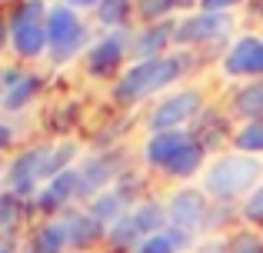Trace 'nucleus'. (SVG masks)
<instances>
[{"label": "nucleus", "mask_w": 263, "mask_h": 253, "mask_svg": "<svg viewBox=\"0 0 263 253\" xmlns=\"http://www.w3.org/2000/svg\"><path fill=\"white\" fill-rule=\"evenodd\" d=\"M10 47V24H7V17L0 13V50H7Z\"/></svg>", "instance_id": "473e14b6"}, {"label": "nucleus", "mask_w": 263, "mask_h": 253, "mask_svg": "<svg viewBox=\"0 0 263 253\" xmlns=\"http://www.w3.org/2000/svg\"><path fill=\"white\" fill-rule=\"evenodd\" d=\"M177 20H180V17L134 30V60L167 57L170 50H177Z\"/></svg>", "instance_id": "4468645a"}, {"label": "nucleus", "mask_w": 263, "mask_h": 253, "mask_svg": "<svg viewBox=\"0 0 263 253\" xmlns=\"http://www.w3.org/2000/svg\"><path fill=\"white\" fill-rule=\"evenodd\" d=\"M230 250L227 253H263V233L253 227H237L233 233H227Z\"/></svg>", "instance_id": "cd10ccee"}, {"label": "nucleus", "mask_w": 263, "mask_h": 253, "mask_svg": "<svg viewBox=\"0 0 263 253\" xmlns=\"http://www.w3.org/2000/svg\"><path fill=\"white\" fill-rule=\"evenodd\" d=\"M220 70L230 80H263V33H237L220 57Z\"/></svg>", "instance_id": "1a4fd4ad"}, {"label": "nucleus", "mask_w": 263, "mask_h": 253, "mask_svg": "<svg viewBox=\"0 0 263 253\" xmlns=\"http://www.w3.org/2000/svg\"><path fill=\"white\" fill-rule=\"evenodd\" d=\"M237 153L247 157H263V120H250V124H240L233 130V143Z\"/></svg>", "instance_id": "a878e982"}, {"label": "nucleus", "mask_w": 263, "mask_h": 253, "mask_svg": "<svg viewBox=\"0 0 263 253\" xmlns=\"http://www.w3.org/2000/svg\"><path fill=\"white\" fill-rule=\"evenodd\" d=\"M13 137H17V127H13L10 120H0V153L13 147Z\"/></svg>", "instance_id": "2f4dec72"}, {"label": "nucleus", "mask_w": 263, "mask_h": 253, "mask_svg": "<svg viewBox=\"0 0 263 253\" xmlns=\"http://www.w3.org/2000/svg\"><path fill=\"white\" fill-rule=\"evenodd\" d=\"M47 57H50L53 67H67L70 60L84 57L93 44L90 37V27L84 20V13L73 10L64 0H50V10H47Z\"/></svg>", "instance_id": "7ed1b4c3"}, {"label": "nucleus", "mask_w": 263, "mask_h": 253, "mask_svg": "<svg viewBox=\"0 0 263 253\" xmlns=\"http://www.w3.org/2000/svg\"><path fill=\"white\" fill-rule=\"evenodd\" d=\"M247 10H250V17L263 20V0H247Z\"/></svg>", "instance_id": "f704fd0d"}, {"label": "nucleus", "mask_w": 263, "mask_h": 253, "mask_svg": "<svg viewBox=\"0 0 263 253\" xmlns=\"http://www.w3.org/2000/svg\"><path fill=\"white\" fill-rule=\"evenodd\" d=\"M227 250H230V240H227V237H210V240L197 243L193 253H227Z\"/></svg>", "instance_id": "7c9ffc66"}, {"label": "nucleus", "mask_w": 263, "mask_h": 253, "mask_svg": "<svg viewBox=\"0 0 263 253\" xmlns=\"http://www.w3.org/2000/svg\"><path fill=\"white\" fill-rule=\"evenodd\" d=\"M247 0H197V10H210V13H233L237 7H243Z\"/></svg>", "instance_id": "c756f323"}, {"label": "nucleus", "mask_w": 263, "mask_h": 253, "mask_svg": "<svg viewBox=\"0 0 263 253\" xmlns=\"http://www.w3.org/2000/svg\"><path fill=\"white\" fill-rule=\"evenodd\" d=\"M4 4H10V0H0V7H4Z\"/></svg>", "instance_id": "58836bf2"}, {"label": "nucleus", "mask_w": 263, "mask_h": 253, "mask_svg": "<svg viewBox=\"0 0 263 253\" xmlns=\"http://www.w3.org/2000/svg\"><path fill=\"white\" fill-rule=\"evenodd\" d=\"M206 110V93L203 87H177V90L163 93L147 113V130L150 133H163V130H190L203 117Z\"/></svg>", "instance_id": "39448f33"}, {"label": "nucleus", "mask_w": 263, "mask_h": 253, "mask_svg": "<svg viewBox=\"0 0 263 253\" xmlns=\"http://www.w3.org/2000/svg\"><path fill=\"white\" fill-rule=\"evenodd\" d=\"M60 217H64V223H67V233H70V250L87 253V250L100 247V243H107V230L93 220V213H90L87 207H77V203H73V207Z\"/></svg>", "instance_id": "dca6fc26"}, {"label": "nucleus", "mask_w": 263, "mask_h": 253, "mask_svg": "<svg viewBox=\"0 0 263 253\" xmlns=\"http://www.w3.org/2000/svg\"><path fill=\"white\" fill-rule=\"evenodd\" d=\"M30 253H67L70 250V233H67L64 217H47L33 227V233L24 243Z\"/></svg>", "instance_id": "6ab92c4d"}, {"label": "nucleus", "mask_w": 263, "mask_h": 253, "mask_svg": "<svg viewBox=\"0 0 263 253\" xmlns=\"http://www.w3.org/2000/svg\"><path fill=\"white\" fill-rule=\"evenodd\" d=\"M206 163H210V150H206L203 143H200L197 137L190 133V137H186V143L180 147V153L170 160V167L163 170L160 177H167V180H177V183H183V187H186V180L200 177Z\"/></svg>", "instance_id": "f3484780"}, {"label": "nucleus", "mask_w": 263, "mask_h": 253, "mask_svg": "<svg viewBox=\"0 0 263 253\" xmlns=\"http://www.w3.org/2000/svg\"><path fill=\"white\" fill-rule=\"evenodd\" d=\"M183 7H197V0H137V20L143 27L174 20Z\"/></svg>", "instance_id": "393cba45"}, {"label": "nucleus", "mask_w": 263, "mask_h": 253, "mask_svg": "<svg viewBox=\"0 0 263 253\" xmlns=\"http://www.w3.org/2000/svg\"><path fill=\"white\" fill-rule=\"evenodd\" d=\"M123 173H127V170H123L120 150H97V153L84 157V160L77 163V203L87 207L93 197H100L103 190L114 187Z\"/></svg>", "instance_id": "6e6552de"}, {"label": "nucleus", "mask_w": 263, "mask_h": 253, "mask_svg": "<svg viewBox=\"0 0 263 253\" xmlns=\"http://www.w3.org/2000/svg\"><path fill=\"white\" fill-rule=\"evenodd\" d=\"M137 203H140V200H137L130 190H123L120 183H114V187L103 190L100 197H93V200L87 203V210L93 213V220L110 233V227H117V223H120L123 217H127L130 210L137 207Z\"/></svg>", "instance_id": "2eb2a0df"}, {"label": "nucleus", "mask_w": 263, "mask_h": 253, "mask_svg": "<svg viewBox=\"0 0 263 253\" xmlns=\"http://www.w3.org/2000/svg\"><path fill=\"white\" fill-rule=\"evenodd\" d=\"M263 183V157H247L237 150L210 157V163L200 173V190L210 200L220 203H243Z\"/></svg>", "instance_id": "f03ea898"}, {"label": "nucleus", "mask_w": 263, "mask_h": 253, "mask_svg": "<svg viewBox=\"0 0 263 253\" xmlns=\"http://www.w3.org/2000/svg\"><path fill=\"white\" fill-rule=\"evenodd\" d=\"M197 64L193 50H170L167 57H150V60H134L110 87V97L117 107H137L157 93L170 90L174 84L186 77Z\"/></svg>", "instance_id": "f257e3e1"}, {"label": "nucleus", "mask_w": 263, "mask_h": 253, "mask_svg": "<svg viewBox=\"0 0 263 253\" xmlns=\"http://www.w3.org/2000/svg\"><path fill=\"white\" fill-rule=\"evenodd\" d=\"M47 4H50V0H47Z\"/></svg>", "instance_id": "ea45409f"}, {"label": "nucleus", "mask_w": 263, "mask_h": 253, "mask_svg": "<svg viewBox=\"0 0 263 253\" xmlns=\"http://www.w3.org/2000/svg\"><path fill=\"white\" fill-rule=\"evenodd\" d=\"M233 223H240V207L237 203H220V200H210V210H206V223H203V233H223L230 230ZM243 227V223H240ZM233 233V230H230Z\"/></svg>", "instance_id": "bb28decb"}, {"label": "nucleus", "mask_w": 263, "mask_h": 253, "mask_svg": "<svg viewBox=\"0 0 263 253\" xmlns=\"http://www.w3.org/2000/svg\"><path fill=\"white\" fill-rule=\"evenodd\" d=\"M0 87H4V113L13 117L44 93V77L33 70H0Z\"/></svg>", "instance_id": "ddd939ff"}, {"label": "nucleus", "mask_w": 263, "mask_h": 253, "mask_svg": "<svg viewBox=\"0 0 263 253\" xmlns=\"http://www.w3.org/2000/svg\"><path fill=\"white\" fill-rule=\"evenodd\" d=\"M47 147H50V143H33V147L13 153V160L7 163V190H13V193L27 203H33V197L44 187Z\"/></svg>", "instance_id": "9d476101"}, {"label": "nucleus", "mask_w": 263, "mask_h": 253, "mask_svg": "<svg viewBox=\"0 0 263 253\" xmlns=\"http://www.w3.org/2000/svg\"><path fill=\"white\" fill-rule=\"evenodd\" d=\"M240 223L253 230H263V183L240 203Z\"/></svg>", "instance_id": "c85d7f7f"}, {"label": "nucleus", "mask_w": 263, "mask_h": 253, "mask_svg": "<svg viewBox=\"0 0 263 253\" xmlns=\"http://www.w3.org/2000/svg\"><path fill=\"white\" fill-rule=\"evenodd\" d=\"M0 253H20L17 240H0Z\"/></svg>", "instance_id": "c9c22d12"}, {"label": "nucleus", "mask_w": 263, "mask_h": 253, "mask_svg": "<svg viewBox=\"0 0 263 253\" xmlns=\"http://www.w3.org/2000/svg\"><path fill=\"white\" fill-rule=\"evenodd\" d=\"M134 53V30H107L93 37L90 50L84 53V70L93 80H110L127 70V57Z\"/></svg>", "instance_id": "0eeeda50"}, {"label": "nucleus", "mask_w": 263, "mask_h": 253, "mask_svg": "<svg viewBox=\"0 0 263 253\" xmlns=\"http://www.w3.org/2000/svg\"><path fill=\"white\" fill-rule=\"evenodd\" d=\"M230 117L240 124L263 120V80H247L230 93Z\"/></svg>", "instance_id": "aec40b11"}, {"label": "nucleus", "mask_w": 263, "mask_h": 253, "mask_svg": "<svg viewBox=\"0 0 263 253\" xmlns=\"http://www.w3.org/2000/svg\"><path fill=\"white\" fill-rule=\"evenodd\" d=\"M93 17L103 30H130V20L137 17V0H100Z\"/></svg>", "instance_id": "5701e85b"}, {"label": "nucleus", "mask_w": 263, "mask_h": 253, "mask_svg": "<svg viewBox=\"0 0 263 253\" xmlns=\"http://www.w3.org/2000/svg\"><path fill=\"white\" fill-rule=\"evenodd\" d=\"M237 27L233 13H210V10H190L177 20V50H206L217 47L227 50L230 47V33Z\"/></svg>", "instance_id": "423d86ee"}, {"label": "nucleus", "mask_w": 263, "mask_h": 253, "mask_svg": "<svg viewBox=\"0 0 263 253\" xmlns=\"http://www.w3.org/2000/svg\"><path fill=\"white\" fill-rule=\"evenodd\" d=\"M206 210H210V197H206L200 187H193V183H186V187H177L174 193L167 197L170 227H174V230H183V233H190V237L203 233Z\"/></svg>", "instance_id": "9b49d317"}, {"label": "nucleus", "mask_w": 263, "mask_h": 253, "mask_svg": "<svg viewBox=\"0 0 263 253\" xmlns=\"http://www.w3.org/2000/svg\"><path fill=\"white\" fill-rule=\"evenodd\" d=\"M73 203H77V167H70V170H64V173H57L53 180H47L44 187H40V193L33 197L30 213H40V217L47 220V217L67 213Z\"/></svg>", "instance_id": "f8f14e48"}, {"label": "nucleus", "mask_w": 263, "mask_h": 253, "mask_svg": "<svg viewBox=\"0 0 263 253\" xmlns=\"http://www.w3.org/2000/svg\"><path fill=\"white\" fill-rule=\"evenodd\" d=\"M27 217H30V203L20 200L13 190H0V240H17Z\"/></svg>", "instance_id": "412c9836"}, {"label": "nucleus", "mask_w": 263, "mask_h": 253, "mask_svg": "<svg viewBox=\"0 0 263 253\" xmlns=\"http://www.w3.org/2000/svg\"><path fill=\"white\" fill-rule=\"evenodd\" d=\"M190 250H197V237L170 227V230H163V233L147 237L134 253H190Z\"/></svg>", "instance_id": "4be33fe9"}, {"label": "nucleus", "mask_w": 263, "mask_h": 253, "mask_svg": "<svg viewBox=\"0 0 263 253\" xmlns=\"http://www.w3.org/2000/svg\"><path fill=\"white\" fill-rule=\"evenodd\" d=\"M64 4H70L73 10L84 13V10H97V7H100V0H64Z\"/></svg>", "instance_id": "72a5a7b5"}, {"label": "nucleus", "mask_w": 263, "mask_h": 253, "mask_svg": "<svg viewBox=\"0 0 263 253\" xmlns=\"http://www.w3.org/2000/svg\"><path fill=\"white\" fill-rule=\"evenodd\" d=\"M130 217L137 220V227H140V230H143L147 237H154V233H163V230H170L167 203L154 200V197H143V200L137 203L134 210H130Z\"/></svg>", "instance_id": "b1692460"}, {"label": "nucleus", "mask_w": 263, "mask_h": 253, "mask_svg": "<svg viewBox=\"0 0 263 253\" xmlns=\"http://www.w3.org/2000/svg\"><path fill=\"white\" fill-rule=\"evenodd\" d=\"M0 113H4V87H0Z\"/></svg>", "instance_id": "e433bc0d"}, {"label": "nucleus", "mask_w": 263, "mask_h": 253, "mask_svg": "<svg viewBox=\"0 0 263 253\" xmlns=\"http://www.w3.org/2000/svg\"><path fill=\"white\" fill-rule=\"evenodd\" d=\"M190 130H163V133H150L147 143H143V163L157 173L170 167V160L180 153V147L186 143Z\"/></svg>", "instance_id": "a211bd4d"}, {"label": "nucleus", "mask_w": 263, "mask_h": 253, "mask_svg": "<svg viewBox=\"0 0 263 253\" xmlns=\"http://www.w3.org/2000/svg\"><path fill=\"white\" fill-rule=\"evenodd\" d=\"M4 173H7V167H4V163H0V177H4Z\"/></svg>", "instance_id": "4c0bfd02"}, {"label": "nucleus", "mask_w": 263, "mask_h": 253, "mask_svg": "<svg viewBox=\"0 0 263 253\" xmlns=\"http://www.w3.org/2000/svg\"><path fill=\"white\" fill-rule=\"evenodd\" d=\"M47 0H17L7 13L10 24V50L17 60H40L47 57Z\"/></svg>", "instance_id": "20e7f679"}]
</instances>
